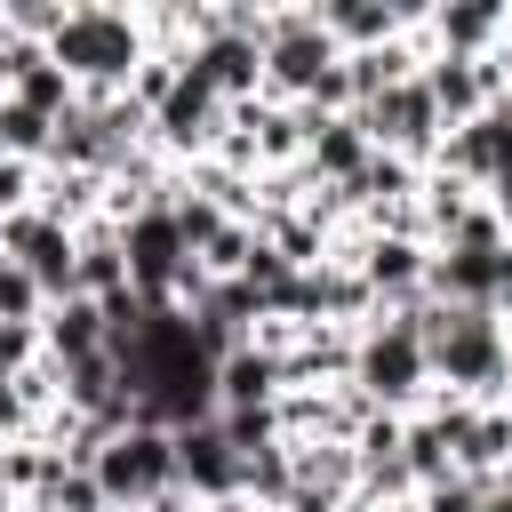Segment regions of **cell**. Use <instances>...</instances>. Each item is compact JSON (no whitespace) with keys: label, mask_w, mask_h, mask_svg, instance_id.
Segmentation results:
<instances>
[{"label":"cell","mask_w":512,"mask_h":512,"mask_svg":"<svg viewBox=\"0 0 512 512\" xmlns=\"http://www.w3.org/2000/svg\"><path fill=\"white\" fill-rule=\"evenodd\" d=\"M48 64H56L64 80L112 88V80H128V72L144 64V40H136V24H128L120 8H64V24L48 32Z\"/></svg>","instance_id":"1"},{"label":"cell","mask_w":512,"mask_h":512,"mask_svg":"<svg viewBox=\"0 0 512 512\" xmlns=\"http://www.w3.org/2000/svg\"><path fill=\"white\" fill-rule=\"evenodd\" d=\"M96 488H104V504H160V496H176V432H152V424H128V432H112L104 448H96Z\"/></svg>","instance_id":"2"},{"label":"cell","mask_w":512,"mask_h":512,"mask_svg":"<svg viewBox=\"0 0 512 512\" xmlns=\"http://www.w3.org/2000/svg\"><path fill=\"white\" fill-rule=\"evenodd\" d=\"M120 256H128V288H136L152 312H176V280L192 272V248H184L168 200H152V208H136V216L120 224Z\"/></svg>","instance_id":"3"},{"label":"cell","mask_w":512,"mask_h":512,"mask_svg":"<svg viewBox=\"0 0 512 512\" xmlns=\"http://www.w3.org/2000/svg\"><path fill=\"white\" fill-rule=\"evenodd\" d=\"M352 376H360V392L368 400H408L424 376H432V360H424V328H416V312H400V320H384L368 344H360V360H352Z\"/></svg>","instance_id":"4"},{"label":"cell","mask_w":512,"mask_h":512,"mask_svg":"<svg viewBox=\"0 0 512 512\" xmlns=\"http://www.w3.org/2000/svg\"><path fill=\"white\" fill-rule=\"evenodd\" d=\"M336 56H344V48L312 24V8L264 24V72H272V88H288V96H312V88L336 72Z\"/></svg>","instance_id":"5"},{"label":"cell","mask_w":512,"mask_h":512,"mask_svg":"<svg viewBox=\"0 0 512 512\" xmlns=\"http://www.w3.org/2000/svg\"><path fill=\"white\" fill-rule=\"evenodd\" d=\"M8 264H24L48 304H64L72 296V264H80V232L56 224V216H8Z\"/></svg>","instance_id":"6"},{"label":"cell","mask_w":512,"mask_h":512,"mask_svg":"<svg viewBox=\"0 0 512 512\" xmlns=\"http://www.w3.org/2000/svg\"><path fill=\"white\" fill-rule=\"evenodd\" d=\"M360 128H368V144H392V152H424L432 144V128H440V112H432V96H424V80L408 72V80H392L376 104H360L352 112Z\"/></svg>","instance_id":"7"},{"label":"cell","mask_w":512,"mask_h":512,"mask_svg":"<svg viewBox=\"0 0 512 512\" xmlns=\"http://www.w3.org/2000/svg\"><path fill=\"white\" fill-rule=\"evenodd\" d=\"M176 488H200V496L232 504L240 496V448L216 424H184L176 432Z\"/></svg>","instance_id":"8"},{"label":"cell","mask_w":512,"mask_h":512,"mask_svg":"<svg viewBox=\"0 0 512 512\" xmlns=\"http://www.w3.org/2000/svg\"><path fill=\"white\" fill-rule=\"evenodd\" d=\"M280 384H288V376H280V352L248 336L240 352L216 360V416H232V408H272Z\"/></svg>","instance_id":"9"},{"label":"cell","mask_w":512,"mask_h":512,"mask_svg":"<svg viewBox=\"0 0 512 512\" xmlns=\"http://www.w3.org/2000/svg\"><path fill=\"white\" fill-rule=\"evenodd\" d=\"M216 120H224V104H216V96H208V88H200L192 72H184V80H176V88L160 96V112H152V128H160V136H168L176 152H200V144L216 136Z\"/></svg>","instance_id":"10"},{"label":"cell","mask_w":512,"mask_h":512,"mask_svg":"<svg viewBox=\"0 0 512 512\" xmlns=\"http://www.w3.org/2000/svg\"><path fill=\"white\" fill-rule=\"evenodd\" d=\"M304 152H312L320 176H344V184L376 160V144H368V128H360L352 112H344V120H304Z\"/></svg>","instance_id":"11"},{"label":"cell","mask_w":512,"mask_h":512,"mask_svg":"<svg viewBox=\"0 0 512 512\" xmlns=\"http://www.w3.org/2000/svg\"><path fill=\"white\" fill-rule=\"evenodd\" d=\"M40 344L56 352V368H72V360H88V352H104V312L88 304V296H64L48 320H40Z\"/></svg>","instance_id":"12"},{"label":"cell","mask_w":512,"mask_h":512,"mask_svg":"<svg viewBox=\"0 0 512 512\" xmlns=\"http://www.w3.org/2000/svg\"><path fill=\"white\" fill-rule=\"evenodd\" d=\"M424 272H432V256H424L408 232H392V240H376V248H368V272H360V280H368L376 296H416V288H424Z\"/></svg>","instance_id":"13"},{"label":"cell","mask_w":512,"mask_h":512,"mask_svg":"<svg viewBox=\"0 0 512 512\" xmlns=\"http://www.w3.org/2000/svg\"><path fill=\"white\" fill-rule=\"evenodd\" d=\"M40 312H48L40 280H32L24 264H8V256H0V328H40Z\"/></svg>","instance_id":"14"},{"label":"cell","mask_w":512,"mask_h":512,"mask_svg":"<svg viewBox=\"0 0 512 512\" xmlns=\"http://www.w3.org/2000/svg\"><path fill=\"white\" fill-rule=\"evenodd\" d=\"M48 136H56V120H40V112H24V104H0V152H8V160L48 152Z\"/></svg>","instance_id":"15"},{"label":"cell","mask_w":512,"mask_h":512,"mask_svg":"<svg viewBox=\"0 0 512 512\" xmlns=\"http://www.w3.org/2000/svg\"><path fill=\"white\" fill-rule=\"evenodd\" d=\"M496 32H504V8H448V16H440V40H448V56H464V48L496 40Z\"/></svg>","instance_id":"16"},{"label":"cell","mask_w":512,"mask_h":512,"mask_svg":"<svg viewBox=\"0 0 512 512\" xmlns=\"http://www.w3.org/2000/svg\"><path fill=\"white\" fill-rule=\"evenodd\" d=\"M464 464H504L512 456V416H472V432L456 440Z\"/></svg>","instance_id":"17"},{"label":"cell","mask_w":512,"mask_h":512,"mask_svg":"<svg viewBox=\"0 0 512 512\" xmlns=\"http://www.w3.org/2000/svg\"><path fill=\"white\" fill-rule=\"evenodd\" d=\"M480 496H488V488L456 472V480H432V496H424V512H480Z\"/></svg>","instance_id":"18"},{"label":"cell","mask_w":512,"mask_h":512,"mask_svg":"<svg viewBox=\"0 0 512 512\" xmlns=\"http://www.w3.org/2000/svg\"><path fill=\"white\" fill-rule=\"evenodd\" d=\"M32 352H40V328H0V384H16Z\"/></svg>","instance_id":"19"},{"label":"cell","mask_w":512,"mask_h":512,"mask_svg":"<svg viewBox=\"0 0 512 512\" xmlns=\"http://www.w3.org/2000/svg\"><path fill=\"white\" fill-rule=\"evenodd\" d=\"M24 200V160H0V208Z\"/></svg>","instance_id":"20"},{"label":"cell","mask_w":512,"mask_h":512,"mask_svg":"<svg viewBox=\"0 0 512 512\" xmlns=\"http://www.w3.org/2000/svg\"><path fill=\"white\" fill-rule=\"evenodd\" d=\"M480 512H512V488H488V496H480Z\"/></svg>","instance_id":"21"},{"label":"cell","mask_w":512,"mask_h":512,"mask_svg":"<svg viewBox=\"0 0 512 512\" xmlns=\"http://www.w3.org/2000/svg\"><path fill=\"white\" fill-rule=\"evenodd\" d=\"M0 88H8V48H0Z\"/></svg>","instance_id":"22"},{"label":"cell","mask_w":512,"mask_h":512,"mask_svg":"<svg viewBox=\"0 0 512 512\" xmlns=\"http://www.w3.org/2000/svg\"><path fill=\"white\" fill-rule=\"evenodd\" d=\"M0 504H8V472H0Z\"/></svg>","instance_id":"23"},{"label":"cell","mask_w":512,"mask_h":512,"mask_svg":"<svg viewBox=\"0 0 512 512\" xmlns=\"http://www.w3.org/2000/svg\"><path fill=\"white\" fill-rule=\"evenodd\" d=\"M112 512H136V504H112Z\"/></svg>","instance_id":"24"}]
</instances>
